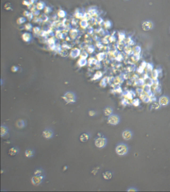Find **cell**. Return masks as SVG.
Returning <instances> with one entry per match:
<instances>
[{"mask_svg": "<svg viewBox=\"0 0 170 192\" xmlns=\"http://www.w3.org/2000/svg\"><path fill=\"white\" fill-rule=\"evenodd\" d=\"M128 148L127 146L124 144H120L116 148V153L120 156H123L127 153Z\"/></svg>", "mask_w": 170, "mask_h": 192, "instance_id": "obj_1", "label": "cell"}, {"mask_svg": "<svg viewBox=\"0 0 170 192\" xmlns=\"http://www.w3.org/2000/svg\"><path fill=\"white\" fill-rule=\"evenodd\" d=\"M106 139L105 138H99L95 141V145L99 148H102L106 145Z\"/></svg>", "mask_w": 170, "mask_h": 192, "instance_id": "obj_2", "label": "cell"}, {"mask_svg": "<svg viewBox=\"0 0 170 192\" xmlns=\"http://www.w3.org/2000/svg\"><path fill=\"white\" fill-rule=\"evenodd\" d=\"M108 120L110 124L112 125H116L119 123L120 118L118 116L116 115H112L109 116Z\"/></svg>", "mask_w": 170, "mask_h": 192, "instance_id": "obj_3", "label": "cell"}, {"mask_svg": "<svg viewBox=\"0 0 170 192\" xmlns=\"http://www.w3.org/2000/svg\"><path fill=\"white\" fill-rule=\"evenodd\" d=\"M64 100L68 103H73L75 102V96L72 93L68 92L65 94L63 97Z\"/></svg>", "mask_w": 170, "mask_h": 192, "instance_id": "obj_4", "label": "cell"}, {"mask_svg": "<svg viewBox=\"0 0 170 192\" xmlns=\"http://www.w3.org/2000/svg\"><path fill=\"white\" fill-rule=\"evenodd\" d=\"M153 26V23L150 21L144 22L142 25L143 30L145 31H147L152 29Z\"/></svg>", "mask_w": 170, "mask_h": 192, "instance_id": "obj_5", "label": "cell"}, {"mask_svg": "<svg viewBox=\"0 0 170 192\" xmlns=\"http://www.w3.org/2000/svg\"><path fill=\"white\" fill-rule=\"evenodd\" d=\"M43 176H41L40 175H36L35 176H33L32 178V183H33V184L35 185H38L39 184H40L41 182L42 181L43 179Z\"/></svg>", "mask_w": 170, "mask_h": 192, "instance_id": "obj_6", "label": "cell"}, {"mask_svg": "<svg viewBox=\"0 0 170 192\" xmlns=\"http://www.w3.org/2000/svg\"><path fill=\"white\" fill-rule=\"evenodd\" d=\"M42 134L43 137L46 139H50L53 136V131L49 129H46L45 130V131H43Z\"/></svg>", "mask_w": 170, "mask_h": 192, "instance_id": "obj_7", "label": "cell"}, {"mask_svg": "<svg viewBox=\"0 0 170 192\" xmlns=\"http://www.w3.org/2000/svg\"><path fill=\"white\" fill-rule=\"evenodd\" d=\"M169 102V98L166 96H163L161 97L159 99V104L160 105L166 106L167 105Z\"/></svg>", "mask_w": 170, "mask_h": 192, "instance_id": "obj_8", "label": "cell"}, {"mask_svg": "<svg viewBox=\"0 0 170 192\" xmlns=\"http://www.w3.org/2000/svg\"><path fill=\"white\" fill-rule=\"evenodd\" d=\"M132 136V133L129 130L124 131L122 133V137L123 139L126 140H129L131 138Z\"/></svg>", "mask_w": 170, "mask_h": 192, "instance_id": "obj_9", "label": "cell"}, {"mask_svg": "<svg viewBox=\"0 0 170 192\" xmlns=\"http://www.w3.org/2000/svg\"><path fill=\"white\" fill-rule=\"evenodd\" d=\"M89 138V136L87 134L83 133L80 136V140L82 142H86L88 140Z\"/></svg>", "mask_w": 170, "mask_h": 192, "instance_id": "obj_10", "label": "cell"}, {"mask_svg": "<svg viewBox=\"0 0 170 192\" xmlns=\"http://www.w3.org/2000/svg\"><path fill=\"white\" fill-rule=\"evenodd\" d=\"M112 112H113L112 109L110 107L106 108L104 110V114H105V116H109L111 115Z\"/></svg>", "mask_w": 170, "mask_h": 192, "instance_id": "obj_11", "label": "cell"}, {"mask_svg": "<svg viewBox=\"0 0 170 192\" xmlns=\"http://www.w3.org/2000/svg\"><path fill=\"white\" fill-rule=\"evenodd\" d=\"M103 176L105 180H109L112 178V173L109 171L105 172L103 173Z\"/></svg>", "mask_w": 170, "mask_h": 192, "instance_id": "obj_12", "label": "cell"}, {"mask_svg": "<svg viewBox=\"0 0 170 192\" xmlns=\"http://www.w3.org/2000/svg\"><path fill=\"white\" fill-rule=\"evenodd\" d=\"M34 155V151L31 149H28L25 151V155L27 157L29 158V157H32Z\"/></svg>", "mask_w": 170, "mask_h": 192, "instance_id": "obj_13", "label": "cell"}, {"mask_svg": "<svg viewBox=\"0 0 170 192\" xmlns=\"http://www.w3.org/2000/svg\"><path fill=\"white\" fill-rule=\"evenodd\" d=\"M8 132V129L5 126H2L1 127V136L3 137Z\"/></svg>", "mask_w": 170, "mask_h": 192, "instance_id": "obj_14", "label": "cell"}, {"mask_svg": "<svg viewBox=\"0 0 170 192\" xmlns=\"http://www.w3.org/2000/svg\"><path fill=\"white\" fill-rule=\"evenodd\" d=\"M17 125L18 126V127L20 128H23L25 127V122L23 120H19L17 123Z\"/></svg>", "mask_w": 170, "mask_h": 192, "instance_id": "obj_15", "label": "cell"}, {"mask_svg": "<svg viewBox=\"0 0 170 192\" xmlns=\"http://www.w3.org/2000/svg\"><path fill=\"white\" fill-rule=\"evenodd\" d=\"M17 149L15 148H12L9 150V154L11 156H14L17 153Z\"/></svg>", "mask_w": 170, "mask_h": 192, "instance_id": "obj_16", "label": "cell"}, {"mask_svg": "<svg viewBox=\"0 0 170 192\" xmlns=\"http://www.w3.org/2000/svg\"><path fill=\"white\" fill-rule=\"evenodd\" d=\"M160 104L157 103V102H154L153 104H152V106L154 109H158L160 107Z\"/></svg>", "mask_w": 170, "mask_h": 192, "instance_id": "obj_17", "label": "cell"}, {"mask_svg": "<svg viewBox=\"0 0 170 192\" xmlns=\"http://www.w3.org/2000/svg\"><path fill=\"white\" fill-rule=\"evenodd\" d=\"M43 7V4L41 2H40L37 4V8L38 9H42Z\"/></svg>", "mask_w": 170, "mask_h": 192, "instance_id": "obj_18", "label": "cell"}, {"mask_svg": "<svg viewBox=\"0 0 170 192\" xmlns=\"http://www.w3.org/2000/svg\"><path fill=\"white\" fill-rule=\"evenodd\" d=\"M133 104L134 105H135V106H139V101L138 99H136V100H134L133 101Z\"/></svg>", "mask_w": 170, "mask_h": 192, "instance_id": "obj_19", "label": "cell"}, {"mask_svg": "<svg viewBox=\"0 0 170 192\" xmlns=\"http://www.w3.org/2000/svg\"><path fill=\"white\" fill-rule=\"evenodd\" d=\"M142 99H143V101H144L145 102H146V103L149 102V101H150V99L148 97H147L146 96H144L143 98H142Z\"/></svg>", "mask_w": 170, "mask_h": 192, "instance_id": "obj_20", "label": "cell"}, {"mask_svg": "<svg viewBox=\"0 0 170 192\" xmlns=\"http://www.w3.org/2000/svg\"><path fill=\"white\" fill-rule=\"evenodd\" d=\"M145 87H146V89L144 88V90H145V92H146L147 93H149L150 91V87L148 85H146V86Z\"/></svg>", "mask_w": 170, "mask_h": 192, "instance_id": "obj_21", "label": "cell"}, {"mask_svg": "<svg viewBox=\"0 0 170 192\" xmlns=\"http://www.w3.org/2000/svg\"><path fill=\"white\" fill-rule=\"evenodd\" d=\"M89 115H90V116H94V115L95 114V112L93 111H89Z\"/></svg>", "mask_w": 170, "mask_h": 192, "instance_id": "obj_22", "label": "cell"}, {"mask_svg": "<svg viewBox=\"0 0 170 192\" xmlns=\"http://www.w3.org/2000/svg\"><path fill=\"white\" fill-rule=\"evenodd\" d=\"M41 170H37L36 171V172H35V174L36 175H40V174L41 173Z\"/></svg>", "mask_w": 170, "mask_h": 192, "instance_id": "obj_23", "label": "cell"}, {"mask_svg": "<svg viewBox=\"0 0 170 192\" xmlns=\"http://www.w3.org/2000/svg\"><path fill=\"white\" fill-rule=\"evenodd\" d=\"M128 191H137L136 190H135V189H130L129 190H128Z\"/></svg>", "mask_w": 170, "mask_h": 192, "instance_id": "obj_24", "label": "cell"}]
</instances>
